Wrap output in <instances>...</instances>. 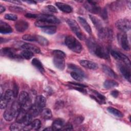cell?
Instances as JSON below:
<instances>
[{
	"instance_id": "cell-5",
	"label": "cell",
	"mask_w": 131,
	"mask_h": 131,
	"mask_svg": "<svg viewBox=\"0 0 131 131\" xmlns=\"http://www.w3.org/2000/svg\"><path fill=\"white\" fill-rule=\"evenodd\" d=\"M33 117L30 115L27 111L21 109L16 117V121L23 125H27L32 122Z\"/></svg>"
},
{
	"instance_id": "cell-37",
	"label": "cell",
	"mask_w": 131,
	"mask_h": 131,
	"mask_svg": "<svg viewBox=\"0 0 131 131\" xmlns=\"http://www.w3.org/2000/svg\"><path fill=\"white\" fill-rule=\"evenodd\" d=\"M32 128L34 130H38L41 126V122L39 119H35L31 123Z\"/></svg>"
},
{
	"instance_id": "cell-50",
	"label": "cell",
	"mask_w": 131,
	"mask_h": 131,
	"mask_svg": "<svg viewBox=\"0 0 131 131\" xmlns=\"http://www.w3.org/2000/svg\"><path fill=\"white\" fill-rule=\"evenodd\" d=\"M69 83L73 85L74 86H78V87H81V88H85L86 87V85L83 84H81L79 83H76V82H70Z\"/></svg>"
},
{
	"instance_id": "cell-57",
	"label": "cell",
	"mask_w": 131,
	"mask_h": 131,
	"mask_svg": "<svg viewBox=\"0 0 131 131\" xmlns=\"http://www.w3.org/2000/svg\"><path fill=\"white\" fill-rule=\"evenodd\" d=\"M52 130V127H48L46 128H45V129H43V130Z\"/></svg>"
},
{
	"instance_id": "cell-24",
	"label": "cell",
	"mask_w": 131,
	"mask_h": 131,
	"mask_svg": "<svg viewBox=\"0 0 131 131\" xmlns=\"http://www.w3.org/2000/svg\"><path fill=\"white\" fill-rule=\"evenodd\" d=\"M34 104L42 108L46 105V99L42 95L37 96L35 98Z\"/></svg>"
},
{
	"instance_id": "cell-40",
	"label": "cell",
	"mask_w": 131,
	"mask_h": 131,
	"mask_svg": "<svg viewBox=\"0 0 131 131\" xmlns=\"http://www.w3.org/2000/svg\"><path fill=\"white\" fill-rule=\"evenodd\" d=\"M22 38L24 40H27L29 41H36L35 35H32L30 34H25L23 36Z\"/></svg>"
},
{
	"instance_id": "cell-32",
	"label": "cell",
	"mask_w": 131,
	"mask_h": 131,
	"mask_svg": "<svg viewBox=\"0 0 131 131\" xmlns=\"http://www.w3.org/2000/svg\"><path fill=\"white\" fill-rule=\"evenodd\" d=\"M68 68H69V69H70V70H72L73 72L78 73L81 74V75H82L83 77H84V75H85L84 74L85 73L83 72V71H82L81 69V68H80L79 67L77 66L76 65L74 64H71V63L69 64H68Z\"/></svg>"
},
{
	"instance_id": "cell-38",
	"label": "cell",
	"mask_w": 131,
	"mask_h": 131,
	"mask_svg": "<svg viewBox=\"0 0 131 131\" xmlns=\"http://www.w3.org/2000/svg\"><path fill=\"white\" fill-rule=\"evenodd\" d=\"M71 76L75 80H76L77 81H79L83 80V78H84V77L82 75H81V74H80L78 73L73 72V71L71 73Z\"/></svg>"
},
{
	"instance_id": "cell-54",
	"label": "cell",
	"mask_w": 131,
	"mask_h": 131,
	"mask_svg": "<svg viewBox=\"0 0 131 131\" xmlns=\"http://www.w3.org/2000/svg\"><path fill=\"white\" fill-rule=\"evenodd\" d=\"M8 2H11L12 3H14L15 4H21V2L18 1H8Z\"/></svg>"
},
{
	"instance_id": "cell-48",
	"label": "cell",
	"mask_w": 131,
	"mask_h": 131,
	"mask_svg": "<svg viewBox=\"0 0 131 131\" xmlns=\"http://www.w3.org/2000/svg\"><path fill=\"white\" fill-rule=\"evenodd\" d=\"M46 8L49 11H50L51 12H53V13H57V9L53 6L48 5L46 7Z\"/></svg>"
},
{
	"instance_id": "cell-20",
	"label": "cell",
	"mask_w": 131,
	"mask_h": 131,
	"mask_svg": "<svg viewBox=\"0 0 131 131\" xmlns=\"http://www.w3.org/2000/svg\"><path fill=\"white\" fill-rule=\"evenodd\" d=\"M89 17H90V18L91 19L92 22L95 26V28L97 30L98 32L102 30L104 28V27H103V25H102V23L100 21V19H99L96 17L94 16V15H90V14H89Z\"/></svg>"
},
{
	"instance_id": "cell-33",
	"label": "cell",
	"mask_w": 131,
	"mask_h": 131,
	"mask_svg": "<svg viewBox=\"0 0 131 131\" xmlns=\"http://www.w3.org/2000/svg\"><path fill=\"white\" fill-rule=\"evenodd\" d=\"M107 111L110 113L111 114H113V115L118 117H123V114L122 112H121L119 110L114 108L113 107H108L107 108Z\"/></svg>"
},
{
	"instance_id": "cell-43",
	"label": "cell",
	"mask_w": 131,
	"mask_h": 131,
	"mask_svg": "<svg viewBox=\"0 0 131 131\" xmlns=\"http://www.w3.org/2000/svg\"><path fill=\"white\" fill-rule=\"evenodd\" d=\"M5 18L10 20H16L17 19V17L14 14H6L5 15Z\"/></svg>"
},
{
	"instance_id": "cell-22",
	"label": "cell",
	"mask_w": 131,
	"mask_h": 131,
	"mask_svg": "<svg viewBox=\"0 0 131 131\" xmlns=\"http://www.w3.org/2000/svg\"><path fill=\"white\" fill-rule=\"evenodd\" d=\"M41 108L40 107H38L35 104H34L33 105H32L31 107L27 112L33 117H34L38 116L40 113L41 111Z\"/></svg>"
},
{
	"instance_id": "cell-56",
	"label": "cell",
	"mask_w": 131,
	"mask_h": 131,
	"mask_svg": "<svg viewBox=\"0 0 131 131\" xmlns=\"http://www.w3.org/2000/svg\"><path fill=\"white\" fill-rule=\"evenodd\" d=\"M26 2L28 3H31V4H36V2L34 1H26Z\"/></svg>"
},
{
	"instance_id": "cell-23",
	"label": "cell",
	"mask_w": 131,
	"mask_h": 131,
	"mask_svg": "<svg viewBox=\"0 0 131 131\" xmlns=\"http://www.w3.org/2000/svg\"><path fill=\"white\" fill-rule=\"evenodd\" d=\"M78 20L79 22L80 23V24H81V25L84 28V29L89 34H91L92 32V29H91L90 26L89 25V24H88V23L87 22V21L84 18H83V17H78Z\"/></svg>"
},
{
	"instance_id": "cell-6",
	"label": "cell",
	"mask_w": 131,
	"mask_h": 131,
	"mask_svg": "<svg viewBox=\"0 0 131 131\" xmlns=\"http://www.w3.org/2000/svg\"><path fill=\"white\" fill-rule=\"evenodd\" d=\"M67 23L70 27L71 30L76 34V35L81 40L83 39V34L78 23L74 19H68Z\"/></svg>"
},
{
	"instance_id": "cell-27",
	"label": "cell",
	"mask_w": 131,
	"mask_h": 131,
	"mask_svg": "<svg viewBox=\"0 0 131 131\" xmlns=\"http://www.w3.org/2000/svg\"><path fill=\"white\" fill-rule=\"evenodd\" d=\"M13 97H14L13 92L12 90H11L10 89L7 90L5 92V93L3 94V95L1 96V98L4 99L8 103L9 102L11 101V100L12 99Z\"/></svg>"
},
{
	"instance_id": "cell-1",
	"label": "cell",
	"mask_w": 131,
	"mask_h": 131,
	"mask_svg": "<svg viewBox=\"0 0 131 131\" xmlns=\"http://www.w3.org/2000/svg\"><path fill=\"white\" fill-rule=\"evenodd\" d=\"M86 44L90 52L97 57L104 59H108L110 58L109 53L106 48L98 45L95 40L89 39L86 41Z\"/></svg>"
},
{
	"instance_id": "cell-7",
	"label": "cell",
	"mask_w": 131,
	"mask_h": 131,
	"mask_svg": "<svg viewBox=\"0 0 131 131\" xmlns=\"http://www.w3.org/2000/svg\"><path fill=\"white\" fill-rule=\"evenodd\" d=\"M116 27L123 33H126L130 29V22L128 19H120L116 22Z\"/></svg>"
},
{
	"instance_id": "cell-4",
	"label": "cell",
	"mask_w": 131,
	"mask_h": 131,
	"mask_svg": "<svg viewBox=\"0 0 131 131\" xmlns=\"http://www.w3.org/2000/svg\"><path fill=\"white\" fill-rule=\"evenodd\" d=\"M18 101L21 106V108L26 111H28L32 105L29 94L25 91L20 92Z\"/></svg>"
},
{
	"instance_id": "cell-42",
	"label": "cell",
	"mask_w": 131,
	"mask_h": 131,
	"mask_svg": "<svg viewBox=\"0 0 131 131\" xmlns=\"http://www.w3.org/2000/svg\"><path fill=\"white\" fill-rule=\"evenodd\" d=\"M52 54L54 55V56H61L63 57H66V55L64 53V52H63V51H62L61 50H53L52 51Z\"/></svg>"
},
{
	"instance_id": "cell-11",
	"label": "cell",
	"mask_w": 131,
	"mask_h": 131,
	"mask_svg": "<svg viewBox=\"0 0 131 131\" xmlns=\"http://www.w3.org/2000/svg\"><path fill=\"white\" fill-rule=\"evenodd\" d=\"M37 18L38 20H43L49 23L54 24H59L60 23V20L58 18L55 17L54 15H49V14H41L37 15Z\"/></svg>"
},
{
	"instance_id": "cell-34",
	"label": "cell",
	"mask_w": 131,
	"mask_h": 131,
	"mask_svg": "<svg viewBox=\"0 0 131 131\" xmlns=\"http://www.w3.org/2000/svg\"><path fill=\"white\" fill-rule=\"evenodd\" d=\"M36 41L42 46H47L49 45V41L44 37L40 35H35Z\"/></svg>"
},
{
	"instance_id": "cell-51",
	"label": "cell",
	"mask_w": 131,
	"mask_h": 131,
	"mask_svg": "<svg viewBox=\"0 0 131 131\" xmlns=\"http://www.w3.org/2000/svg\"><path fill=\"white\" fill-rule=\"evenodd\" d=\"M72 88L74 89H75V90H77V91H79V92H82V93H86V91L83 89V88L74 86H73Z\"/></svg>"
},
{
	"instance_id": "cell-44",
	"label": "cell",
	"mask_w": 131,
	"mask_h": 131,
	"mask_svg": "<svg viewBox=\"0 0 131 131\" xmlns=\"http://www.w3.org/2000/svg\"><path fill=\"white\" fill-rule=\"evenodd\" d=\"M9 10L11 11L18 12V13L24 11L22 8L16 7V6H10L9 7Z\"/></svg>"
},
{
	"instance_id": "cell-10",
	"label": "cell",
	"mask_w": 131,
	"mask_h": 131,
	"mask_svg": "<svg viewBox=\"0 0 131 131\" xmlns=\"http://www.w3.org/2000/svg\"><path fill=\"white\" fill-rule=\"evenodd\" d=\"M1 55L6 56L7 57L12 59H17L21 58L20 56H18L16 54V51L15 49L11 48H4L1 49Z\"/></svg>"
},
{
	"instance_id": "cell-21",
	"label": "cell",
	"mask_w": 131,
	"mask_h": 131,
	"mask_svg": "<svg viewBox=\"0 0 131 131\" xmlns=\"http://www.w3.org/2000/svg\"><path fill=\"white\" fill-rule=\"evenodd\" d=\"M92 92L94 93V95H90L91 97L94 99L95 101H96L98 103H100V104H102L103 103H105V97L101 95V94H100L99 93L97 92L96 91H94L93 90Z\"/></svg>"
},
{
	"instance_id": "cell-49",
	"label": "cell",
	"mask_w": 131,
	"mask_h": 131,
	"mask_svg": "<svg viewBox=\"0 0 131 131\" xmlns=\"http://www.w3.org/2000/svg\"><path fill=\"white\" fill-rule=\"evenodd\" d=\"M83 120V117L81 116H77L75 119V122L77 124H80L81 123Z\"/></svg>"
},
{
	"instance_id": "cell-9",
	"label": "cell",
	"mask_w": 131,
	"mask_h": 131,
	"mask_svg": "<svg viewBox=\"0 0 131 131\" xmlns=\"http://www.w3.org/2000/svg\"><path fill=\"white\" fill-rule=\"evenodd\" d=\"M84 6L87 10L93 14L100 13L101 10V8L97 6L95 2L91 1H86L85 3L84 4Z\"/></svg>"
},
{
	"instance_id": "cell-3",
	"label": "cell",
	"mask_w": 131,
	"mask_h": 131,
	"mask_svg": "<svg viewBox=\"0 0 131 131\" xmlns=\"http://www.w3.org/2000/svg\"><path fill=\"white\" fill-rule=\"evenodd\" d=\"M64 42L69 49L75 53H80L82 50V46L80 42L72 35L67 36Z\"/></svg>"
},
{
	"instance_id": "cell-8",
	"label": "cell",
	"mask_w": 131,
	"mask_h": 131,
	"mask_svg": "<svg viewBox=\"0 0 131 131\" xmlns=\"http://www.w3.org/2000/svg\"><path fill=\"white\" fill-rule=\"evenodd\" d=\"M117 38L119 43L124 50H130V45L127 34H126L125 33H119L117 35Z\"/></svg>"
},
{
	"instance_id": "cell-46",
	"label": "cell",
	"mask_w": 131,
	"mask_h": 131,
	"mask_svg": "<svg viewBox=\"0 0 131 131\" xmlns=\"http://www.w3.org/2000/svg\"><path fill=\"white\" fill-rule=\"evenodd\" d=\"M100 14L103 19H106L107 18V12L105 8H103L102 10H101Z\"/></svg>"
},
{
	"instance_id": "cell-53",
	"label": "cell",
	"mask_w": 131,
	"mask_h": 131,
	"mask_svg": "<svg viewBox=\"0 0 131 131\" xmlns=\"http://www.w3.org/2000/svg\"><path fill=\"white\" fill-rule=\"evenodd\" d=\"M25 16L28 18H37V15L32 13H27L25 14Z\"/></svg>"
},
{
	"instance_id": "cell-15",
	"label": "cell",
	"mask_w": 131,
	"mask_h": 131,
	"mask_svg": "<svg viewBox=\"0 0 131 131\" xmlns=\"http://www.w3.org/2000/svg\"><path fill=\"white\" fill-rule=\"evenodd\" d=\"M79 63L83 67L88 69L95 70L98 68V64L96 63L88 60H81Z\"/></svg>"
},
{
	"instance_id": "cell-41",
	"label": "cell",
	"mask_w": 131,
	"mask_h": 131,
	"mask_svg": "<svg viewBox=\"0 0 131 131\" xmlns=\"http://www.w3.org/2000/svg\"><path fill=\"white\" fill-rule=\"evenodd\" d=\"M13 96L14 98H16L18 96V92H19V88L16 82H14L13 84Z\"/></svg>"
},
{
	"instance_id": "cell-16",
	"label": "cell",
	"mask_w": 131,
	"mask_h": 131,
	"mask_svg": "<svg viewBox=\"0 0 131 131\" xmlns=\"http://www.w3.org/2000/svg\"><path fill=\"white\" fill-rule=\"evenodd\" d=\"M120 71L124 76V77L129 82H130V79H131V75H130V68L127 67L126 65L120 64L119 66Z\"/></svg>"
},
{
	"instance_id": "cell-36",
	"label": "cell",
	"mask_w": 131,
	"mask_h": 131,
	"mask_svg": "<svg viewBox=\"0 0 131 131\" xmlns=\"http://www.w3.org/2000/svg\"><path fill=\"white\" fill-rule=\"evenodd\" d=\"M35 26L36 27H40L41 28H43V27H46L47 26H52L53 24L49 23L48 22H47L46 21H43V20H38L37 21H36L34 23Z\"/></svg>"
},
{
	"instance_id": "cell-25",
	"label": "cell",
	"mask_w": 131,
	"mask_h": 131,
	"mask_svg": "<svg viewBox=\"0 0 131 131\" xmlns=\"http://www.w3.org/2000/svg\"><path fill=\"white\" fill-rule=\"evenodd\" d=\"M102 68L104 73H105L108 76L112 78H117L118 77V76L116 74V73L111 68H110L107 66L102 65Z\"/></svg>"
},
{
	"instance_id": "cell-35",
	"label": "cell",
	"mask_w": 131,
	"mask_h": 131,
	"mask_svg": "<svg viewBox=\"0 0 131 131\" xmlns=\"http://www.w3.org/2000/svg\"><path fill=\"white\" fill-rule=\"evenodd\" d=\"M33 56H34L33 53L28 50H24L20 53V56L21 57V58H25L26 59H30Z\"/></svg>"
},
{
	"instance_id": "cell-29",
	"label": "cell",
	"mask_w": 131,
	"mask_h": 131,
	"mask_svg": "<svg viewBox=\"0 0 131 131\" xmlns=\"http://www.w3.org/2000/svg\"><path fill=\"white\" fill-rule=\"evenodd\" d=\"M118 85L119 84L117 81L112 79L106 80L104 81L103 83L104 87L106 89H111L112 88L116 87V86H118Z\"/></svg>"
},
{
	"instance_id": "cell-17",
	"label": "cell",
	"mask_w": 131,
	"mask_h": 131,
	"mask_svg": "<svg viewBox=\"0 0 131 131\" xmlns=\"http://www.w3.org/2000/svg\"><path fill=\"white\" fill-rule=\"evenodd\" d=\"M64 124V121L62 118H57L55 119L52 125V129L54 130H61Z\"/></svg>"
},
{
	"instance_id": "cell-39",
	"label": "cell",
	"mask_w": 131,
	"mask_h": 131,
	"mask_svg": "<svg viewBox=\"0 0 131 131\" xmlns=\"http://www.w3.org/2000/svg\"><path fill=\"white\" fill-rule=\"evenodd\" d=\"M111 54L115 59H116L118 60H120V61L122 60V53H121L120 52H118L116 51L112 50L111 52Z\"/></svg>"
},
{
	"instance_id": "cell-55",
	"label": "cell",
	"mask_w": 131,
	"mask_h": 131,
	"mask_svg": "<svg viewBox=\"0 0 131 131\" xmlns=\"http://www.w3.org/2000/svg\"><path fill=\"white\" fill-rule=\"evenodd\" d=\"M5 10H6L4 6H3L2 5H1V6H0V13H2L3 12H4Z\"/></svg>"
},
{
	"instance_id": "cell-30",
	"label": "cell",
	"mask_w": 131,
	"mask_h": 131,
	"mask_svg": "<svg viewBox=\"0 0 131 131\" xmlns=\"http://www.w3.org/2000/svg\"><path fill=\"white\" fill-rule=\"evenodd\" d=\"M32 64L41 72H43L45 71L44 68L43 67L42 63L38 59L34 58L32 60Z\"/></svg>"
},
{
	"instance_id": "cell-13",
	"label": "cell",
	"mask_w": 131,
	"mask_h": 131,
	"mask_svg": "<svg viewBox=\"0 0 131 131\" xmlns=\"http://www.w3.org/2000/svg\"><path fill=\"white\" fill-rule=\"evenodd\" d=\"M29 26V24L26 21L21 19L16 21L15 24V28L19 32H23L26 31Z\"/></svg>"
},
{
	"instance_id": "cell-47",
	"label": "cell",
	"mask_w": 131,
	"mask_h": 131,
	"mask_svg": "<svg viewBox=\"0 0 131 131\" xmlns=\"http://www.w3.org/2000/svg\"><path fill=\"white\" fill-rule=\"evenodd\" d=\"M73 129V125L71 123H67L64 125L61 130H71Z\"/></svg>"
},
{
	"instance_id": "cell-45",
	"label": "cell",
	"mask_w": 131,
	"mask_h": 131,
	"mask_svg": "<svg viewBox=\"0 0 131 131\" xmlns=\"http://www.w3.org/2000/svg\"><path fill=\"white\" fill-rule=\"evenodd\" d=\"M121 2L120 1H117V2H115L113 3L112 4V8L113 9H114V10H116L117 9H118L119 8H121Z\"/></svg>"
},
{
	"instance_id": "cell-18",
	"label": "cell",
	"mask_w": 131,
	"mask_h": 131,
	"mask_svg": "<svg viewBox=\"0 0 131 131\" xmlns=\"http://www.w3.org/2000/svg\"><path fill=\"white\" fill-rule=\"evenodd\" d=\"M55 4H56V6L60 10H61V11L64 13H69L72 12L73 11L72 7L67 4H64L60 2H56Z\"/></svg>"
},
{
	"instance_id": "cell-12",
	"label": "cell",
	"mask_w": 131,
	"mask_h": 131,
	"mask_svg": "<svg viewBox=\"0 0 131 131\" xmlns=\"http://www.w3.org/2000/svg\"><path fill=\"white\" fill-rule=\"evenodd\" d=\"M53 63L55 67L60 70H63L65 67L64 57L61 56H54Z\"/></svg>"
},
{
	"instance_id": "cell-52",
	"label": "cell",
	"mask_w": 131,
	"mask_h": 131,
	"mask_svg": "<svg viewBox=\"0 0 131 131\" xmlns=\"http://www.w3.org/2000/svg\"><path fill=\"white\" fill-rule=\"evenodd\" d=\"M119 92L116 90H115L111 92V95L115 98L119 96Z\"/></svg>"
},
{
	"instance_id": "cell-2",
	"label": "cell",
	"mask_w": 131,
	"mask_h": 131,
	"mask_svg": "<svg viewBox=\"0 0 131 131\" xmlns=\"http://www.w3.org/2000/svg\"><path fill=\"white\" fill-rule=\"evenodd\" d=\"M21 109V106L18 101H14L10 107L5 111L3 115L4 119L7 121H11L17 115Z\"/></svg>"
},
{
	"instance_id": "cell-31",
	"label": "cell",
	"mask_w": 131,
	"mask_h": 131,
	"mask_svg": "<svg viewBox=\"0 0 131 131\" xmlns=\"http://www.w3.org/2000/svg\"><path fill=\"white\" fill-rule=\"evenodd\" d=\"M24 126L25 125H23V124L16 121L15 122H14L12 124H11V125L10 126V129L12 131L21 130L23 129Z\"/></svg>"
},
{
	"instance_id": "cell-19",
	"label": "cell",
	"mask_w": 131,
	"mask_h": 131,
	"mask_svg": "<svg viewBox=\"0 0 131 131\" xmlns=\"http://www.w3.org/2000/svg\"><path fill=\"white\" fill-rule=\"evenodd\" d=\"M12 28L7 23L0 21V33L2 34H9L12 32Z\"/></svg>"
},
{
	"instance_id": "cell-14",
	"label": "cell",
	"mask_w": 131,
	"mask_h": 131,
	"mask_svg": "<svg viewBox=\"0 0 131 131\" xmlns=\"http://www.w3.org/2000/svg\"><path fill=\"white\" fill-rule=\"evenodd\" d=\"M20 48L23 49L24 50H28L33 53H35L37 54L40 53L41 52V51L39 47L34 45L28 43H23L20 45Z\"/></svg>"
},
{
	"instance_id": "cell-28",
	"label": "cell",
	"mask_w": 131,
	"mask_h": 131,
	"mask_svg": "<svg viewBox=\"0 0 131 131\" xmlns=\"http://www.w3.org/2000/svg\"><path fill=\"white\" fill-rule=\"evenodd\" d=\"M56 27L52 25L41 28L42 32L48 34H54L56 32Z\"/></svg>"
},
{
	"instance_id": "cell-26",
	"label": "cell",
	"mask_w": 131,
	"mask_h": 131,
	"mask_svg": "<svg viewBox=\"0 0 131 131\" xmlns=\"http://www.w3.org/2000/svg\"><path fill=\"white\" fill-rule=\"evenodd\" d=\"M41 117L45 120H49L52 117V112L50 109L46 108L41 110L40 112Z\"/></svg>"
}]
</instances>
